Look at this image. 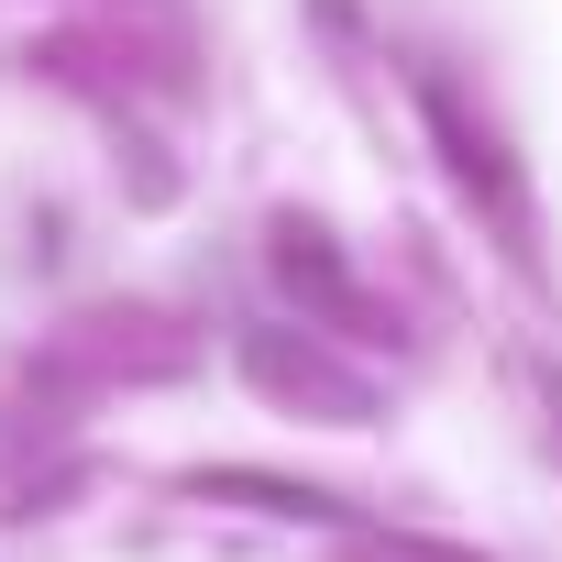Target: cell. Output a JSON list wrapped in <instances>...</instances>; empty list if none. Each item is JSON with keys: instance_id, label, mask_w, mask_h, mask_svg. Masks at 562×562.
<instances>
[{"instance_id": "cell-1", "label": "cell", "mask_w": 562, "mask_h": 562, "mask_svg": "<svg viewBox=\"0 0 562 562\" xmlns=\"http://www.w3.org/2000/svg\"><path fill=\"white\" fill-rule=\"evenodd\" d=\"M243 375H254L276 408H310V419H331V430H364V419H375V386H364L353 364H331L321 342H288V331H243Z\"/></svg>"}, {"instance_id": "cell-2", "label": "cell", "mask_w": 562, "mask_h": 562, "mask_svg": "<svg viewBox=\"0 0 562 562\" xmlns=\"http://www.w3.org/2000/svg\"><path fill=\"white\" fill-rule=\"evenodd\" d=\"M265 243H276V276H288V299H299L321 331H375V299L353 288V265H342V243H331L321 221H276Z\"/></svg>"}, {"instance_id": "cell-3", "label": "cell", "mask_w": 562, "mask_h": 562, "mask_svg": "<svg viewBox=\"0 0 562 562\" xmlns=\"http://www.w3.org/2000/svg\"><path fill=\"white\" fill-rule=\"evenodd\" d=\"M430 133H441V155H452V177L485 199V221L507 232V243H529V199H518V177H507V155H496V133L485 122H463V100L452 89H430Z\"/></svg>"}]
</instances>
